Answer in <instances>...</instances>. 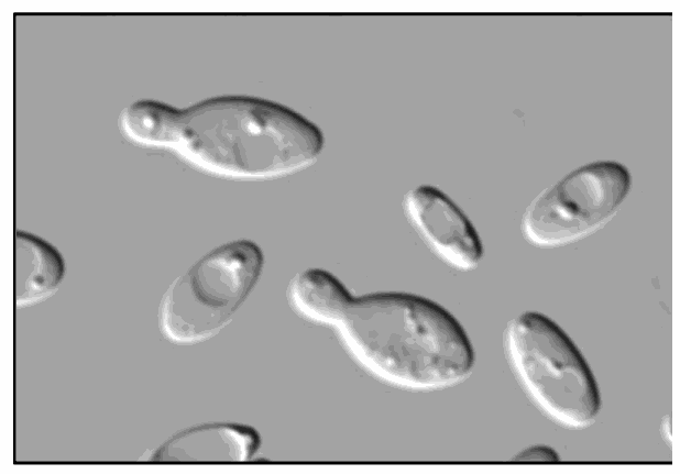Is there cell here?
Returning a JSON list of instances; mask_svg holds the SVG:
<instances>
[{
	"mask_svg": "<svg viewBox=\"0 0 680 474\" xmlns=\"http://www.w3.org/2000/svg\"><path fill=\"white\" fill-rule=\"evenodd\" d=\"M336 329L368 372L398 387L448 388L474 366L472 344L459 321L419 295L380 291L353 298Z\"/></svg>",
	"mask_w": 680,
	"mask_h": 474,
	"instance_id": "6da1fadb",
	"label": "cell"
},
{
	"mask_svg": "<svg viewBox=\"0 0 680 474\" xmlns=\"http://www.w3.org/2000/svg\"><path fill=\"white\" fill-rule=\"evenodd\" d=\"M263 264L262 250L246 239L205 254L163 295L157 313L162 335L176 345L217 335L253 290Z\"/></svg>",
	"mask_w": 680,
	"mask_h": 474,
	"instance_id": "277c9868",
	"label": "cell"
},
{
	"mask_svg": "<svg viewBox=\"0 0 680 474\" xmlns=\"http://www.w3.org/2000/svg\"><path fill=\"white\" fill-rule=\"evenodd\" d=\"M503 346L517 382L544 416L572 430L595 421L601 409L596 379L553 320L537 311L516 316L506 326Z\"/></svg>",
	"mask_w": 680,
	"mask_h": 474,
	"instance_id": "3957f363",
	"label": "cell"
},
{
	"mask_svg": "<svg viewBox=\"0 0 680 474\" xmlns=\"http://www.w3.org/2000/svg\"><path fill=\"white\" fill-rule=\"evenodd\" d=\"M630 187V173L618 162L602 159L580 166L527 206L520 221L522 235L539 249L578 242L611 221Z\"/></svg>",
	"mask_w": 680,
	"mask_h": 474,
	"instance_id": "5b68a950",
	"label": "cell"
},
{
	"mask_svg": "<svg viewBox=\"0 0 680 474\" xmlns=\"http://www.w3.org/2000/svg\"><path fill=\"white\" fill-rule=\"evenodd\" d=\"M404 213L429 250L443 263L461 272L479 266L481 239L458 205L432 185H418L403 199Z\"/></svg>",
	"mask_w": 680,
	"mask_h": 474,
	"instance_id": "8992f818",
	"label": "cell"
},
{
	"mask_svg": "<svg viewBox=\"0 0 680 474\" xmlns=\"http://www.w3.org/2000/svg\"><path fill=\"white\" fill-rule=\"evenodd\" d=\"M287 295L300 316L334 328L353 299L340 279L317 267L296 274L288 285Z\"/></svg>",
	"mask_w": 680,
	"mask_h": 474,
	"instance_id": "9c48e42d",
	"label": "cell"
},
{
	"mask_svg": "<svg viewBox=\"0 0 680 474\" xmlns=\"http://www.w3.org/2000/svg\"><path fill=\"white\" fill-rule=\"evenodd\" d=\"M182 109L151 100H138L119 115V128L130 141L153 147L174 148L178 137Z\"/></svg>",
	"mask_w": 680,
	"mask_h": 474,
	"instance_id": "30bf717a",
	"label": "cell"
},
{
	"mask_svg": "<svg viewBox=\"0 0 680 474\" xmlns=\"http://www.w3.org/2000/svg\"><path fill=\"white\" fill-rule=\"evenodd\" d=\"M15 302L30 307L51 297L65 275L61 253L48 242L25 231L15 232Z\"/></svg>",
	"mask_w": 680,
	"mask_h": 474,
	"instance_id": "ba28073f",
	"label": "cell"
},
{
	"mask_svg": "<svg viewBox=\"0 0 680 474\" xmlns=\"http://www.w3.org/2000/svg\"><path fill=\"white\" fill-rule=\"evenodd\" d=\"M513 460L516 462L557 463L560 461V456L552 448L537 444L522 450Z\"/></svg>",
	"mask_w": 680,
	"mask_h": 474,
	"instance_id": "8fae6325",
	"label": "cell"
},
{
	"mask_svg": "<svg viewBox=\"0 0 680 474\" xmlns=\"http://www.w3.org/2000/svg\"><path fill=\"white\" fill-rule=\"evenodd\" d=\"M322 131L296 110L260 97L219 96L182 109L174 150L212 175L273 180L316 163Z\"/></svg>",
	"mask_w": 680,
	"mask_h": 474,
	"instance_id": "7a4b0ae2",
	"label": "cell"
},
{
	"mask_svg": "<svg viewBox=\"0 0 680 474\" xmlns=\"http://www.w3.org/2000/svg\"><path fill=\"white\" fill-rule=\"evenodd\" d=\"M261 445L259 432L237 422H210L178 431L152 453V463H245Z\"/></svg>",
	"mask_w": 680,
	"mask_h": 474,
	"instance_id": "52a82bcc",
	"label": "cell"
}]
</instances>
